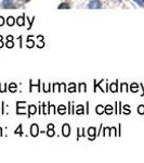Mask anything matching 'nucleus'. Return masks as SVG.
I'll list each match as a JSON object with an SVG mask.
<instances>
[{
  "mask_svg": "<svg viewBox=\"0 0 144 163\" xmlns=\"http://www.w3.org/2000/svg\"><path fill=\"white\" fill-rule=\"evenodd\" d=\"M48 128H54V125L53 124H49V125H48Z\"/></svg>",
  "mask_w": 144,
  "mask_h": 163,
  "instance_id": "c85d7f7f",
  "label": "nucleus"
},
{
  "mask_svg": "<svg viewBox=\"0 0 144 163\" xmlns=\"http://www.w3.org/2000/svg\"><path fill=\"white\" fill-rule=\"evenodd\" d=\"M31 37H33V36H28V39H27V47L28 48H31L35 46V43L31 41Z\"/></svg>",
  "mask_w": 144,
  "mask_h": 163,
  "instance_id": "9b49d317",
  "label": "nucleus"
},
{
  "mask_svg": "<svg viewBox=\"0 0 144 163\" xmlns=\"http://www.w3.org/2000/svg\"><path fill=\"white\" fill-rule=\"evenodd\" d=\"M4 24V19H3L2 16H0V26H2Z\"/></svg>",
  "mask_w": 144,
  "mask_h": 163,
  "instance_id": "393cba45",
  "label": "nucleus"
},
{
  "mask_svg": "<svg viewBox=\"0 0 144 163\" xmlns=\"http://www.w3.org/2000/svg\"><path fill=\"white\" fill-rule=\"evenodd\" d=\"M88 8L89 9H100V8H102V2H101L100 0H92L88 4Z\"/></svg>",
  "mask_w": 144,
  "mask_h": 163,
  "instance_id": "f257e3e1",
  "label": "nucleus"
},
{
  "mask_svg": "<svg viewBox=\"0 0 144 163\" xmlns=\"http://www.w3.org/2000/svg\"><path fill=\"white\" fill-rule=\"evenodd\" d=\"M68 8H69L68 2H63L59 6V9H68Z\"/></svg>",
  "mask_w": 144,
  "mask_h": 163,
  "instance_id": "f8f14e48",
  "label": "nucleus"
},
{
  "mask_svg": "<svg viewBox=\"0 0 144 163\" xmlns=\"http://www.w3.org/2000/svg\"><path fill=\"white\" fill-rule=\"evenodd\" d=\"M7 39H8V40H12V39H13V36H11V35H9V36L7 37Z\"/></svg>",
  "mask_w": 144,
  "mask_h": 163,
  "instance_id": "cd10ccee",
  "label": "nucleus"
},
{
  "mask_svg": "<svg viewBox=\"0 0 144 163\" xmlns=\"http://www.w3.org/2000/svg\"><path fill=\"white\" fill-rule=\"evenodd\" d=\"M1 38H2V37H1V36H0V40H1Z\"/></svg>",
  "mask_w": 144,
  "mask_h": 163,
  "instance_id": "2f4dec72",
  "label": "nucleus"
},
{
  "mask_svg": "<svg viewBox=\"0 0 144 163\" xmlns=\"http://www.w3.org/2000/svg\"><path fill=\"white\" fill-rule=\"evenodd\" d=\"M105 112H106L107 114H111V113L113 112V107H112V106H106V107H105Z\"/></svg>",
  "mask_w": 144,
  "mask_h": 163,
  "instance_id": "f3484780",
  "label": "nucleus"
},
{
  "mask_svg": "<svg viewBox=\"0 0 144 163\" xmlns=\"http://www.w3.org/2000/svg\"><path fill=\"white\" fill-rule=\"evenodd\" d=\"M111 91H113V93L117 91V82H116V83H114V84L111 85Z\"/></svg>",
  "mask_w": 144,
  "mask_h": 163,
  "instance_id": "6ab92c4d",
  "label": "nucleus"
},
{
  "mask_svg": "<svg viewBox=\"0 0 144 163\" xmlns=\"http://www.w3.org/2000/svg\"><path fill=\"white\" fill-rule=\"evenodd\" d=\"M131 90L132 91H137V90H138V89H137V85H135V84L132 85V86H131Z\"/></svg>",
  "mask_w": 144,
  "mask_h": 163,
  "instance_id": "a878e982",
  "label": "nucleus"
},
{
  "mask_svg": "<svg viewBox=\"0 0 144 163\" xmlns=\"http://www.w3.org/2000/svg\"><path fill=\"white\" fill-rule=\"evenodd\" d=\"M15 134H17V135H23V132H22V125H21V124H20L19 125V127H17V128L15 129Z\"/></svg>",
  "mask_w": 144,
  "mask_h": 163,
  "instance_id": "dca6fc26",
  "label": "nucleus"
},
{
  "mask_svg": "<svg viewBox=\"0 0 144 163\" xmlns=\"http://www.w3.org/2000/svg\"><path fill=\"white\" fill-rule=\"evenodd\" d=\"M16 23H17V25L19 26H23L25 24V20H24V16H19L17 19H16Z\"/></svg>",
  "mask_w": 144,
  "mask_h": 163,
  "instance_id": "423d86ee",
  "label": "nucleus"
},
{
  "mask_svg": "<svg viewBox=\"0 0 144 163\" xmlns=\"http://www.w3.org/2000/svg\"><path fill=\"white\" fill-rule=\"evenodd\" d=\"M7 23H8V25L9 26H13L14 25V23H15V20H14L13 16H9L8 20H7Z\"/></svg>",
  "mask_w": 144,
  "mask_h": 163,
  "instance_id": "0eeeda50",
  "label": "nucleus"
},
{
  "mask_svg": "<svg viewBox=\"0 0 144 163\" xmlns=\"http://www.w3.org/2000/svg\"><path fill=\"white\" fill-rule=\"evenodd\" d=\"M2 46H3V45H2V43H0V48L2 47Z\"/></svg>",
  "mask_w": 144,
  "mask_h": 163,
  "instance_id": "c756f323",
  "label": "nucleus"
},
{
  "mask_svg": "<svg viewBox=\"0 0 144 163\" xmlns=\"http://www.w3.org/2000/svg\"><path fill=\"white\" fill-rule=\"evenodd\" d=\"M87 90V86L85 83H80L79 84V91H86Z\"/></svg>",
  "mask_w": 144,
  "mask_h": 163,
  "instance_id": "ddd939ff",
  "label": "nucleus"
},
{
  "mask_svg": "<svg viewBox=\"0 0 144 163\" xmlns=\"http://www.w3.org/2000/svg\"><path fill=\"white\" fill-rule=\"evenodd\" d=\"M9 90L11 91V93H14V91H16V85L14 84V83H12V84H10V86H9Z\"/></svg>",
  "mask_w": 144,
  "mask_h": 163,
  "instance_id": "2eb2a0df",
  "label": "nucleus"
},
{
  "mask_svg": "<svg viewBox=\"0 0 144 163\" xmlns=\"http://www.w3.org/2000/svg\"><path fill=\"white\" fill-rule=\"evenodd\" d=\"M47 135L50 136V137H53V136H54V131H53V128H49V129H48Z\"/></svg>",
  "mask_w": 144,
  "mask_h": 163,
  "instance_id": "aec40b11",
  "label": "nucleus"
},
{
  "mask_svg": "<svg viewBox=\"0 0 144 163\" xmlns=\"http://www.w3.org/2000/svg\"><path fill=\"white\" fill-rule=\"evenodd\" d=\"M76 113H77V114H82V113H84V107H82V106H78L77 110H76Z\"/></svg>",
  "mask_w": 144,
  "mask_h": 163,
  "instance_id": "a211bd4d",
  "label": "nucleus"
},
{
  "mask_svg": "<svg viewBox=\"0 0 144 163\" xmlns=\"http://www.w3.org/2000/svg\"><path fill=\"white\" fill-rule=\"evenodd\" d=\"M36 111H37V109H36V107H35L34 104L29 106V112H28L29 115L28 116H31V115H33V114H35V113H36Z\"/></svg>",
  "mask_w": 144,
  "mask_h": 163,
  "instance_id": "6e6552de",
  "label": "nucleus"
},
{
  "mask_svg": "<svg viewBox=\"0 0 144 163\" xmlns=\"http://www.w3.org/2000/svg\"><path fill=\"white\" fill-rule=\"evenodd\" d=\"M39 134V128H38V125L37 124H33L31 126V135L36 137V136Z\"/></svg>",
  "mask_w": 144,
  "mask_h": 163,
  "instance_id": "7ed1b4c3",
  "label": "nucleus"
},
{
  "mask_svg": "<svg viewBox=\"0 0 144 163\" xmlns=\"http://www.w3.org/2000/svg\"><path fill=\"white\" fill-rule=\"evenodd\" d=\"M138 111H139V113L143 114V113H144V107H143V106H140V108L138 109Z\"/></svg>",
  "mask_w": 144,
  "mask_h": 163,
  "instance_id": "5701e85b",
  "label": "nucleus"
},
{
  "mask_svg": "<svg viewBox=\"0 0 144 163\" xmlns=\"http://www.w3.org/2000/svg\"><path fill=\"white\" fill-rule=\"evenodd\" d=\"M68 91H69V93H75V91H76V85L74 84V83H72V84L69 85Z\"/></svg>",
  "mask_w": 144,
  "mask_h": 163,
  "instance_id": "4468645a",
  "label": "nucleus"
},
{
  "mask_svg": "<svg viewBox=\"0 0 144 163\" xmlns=\"http://www.w3.org/2000/svg\"><path fill=\"white\" fill-rule=\"evenodd\" d=\"M95 111H97V114H102L103 112H105V108H103V106L99 104V106L97 107V110H95Z\"/></svg>",
  "mask_w": 144,
  "mask_h": 163,
  "instance_id": "1a4fd4ad",
  "label": "nucleus"
},
{
  "mask_svg": "<svg viewBox=\"0 0 144 163\" xmlns=\"http://www.w3.org/2000/svg\"><path fill=\"white\" fill-rule=\"evenodd\" d=\"M24 1H25V2H27V1H29V0H24Z\"/></svg>",
  "mask_w": 144,
  "mask_h": 163,
  "instance_id": "7c9ffc66",
  "label": "nucleus"
},
{
  "mask_svg": "<svg viewBox=\"0 0 144 163\" xmlns=\"http://www.w3.org/2000/svg\"><path fill=\"white\" fill-rule=\"evenodd\" d=\"M50 113H55V110H54V106H52V104H50Z\"/></svg>",
  "mask_w": 144,
  "mask_h": 163,
  "instance_id": "b1692460",
  "label": "nucleus"
},
{
  "mask_svg": "<svg viewBox=\"0 0 144 163\" xmlns=\"http://www.w3.org/2000/svg\"><path fill=\"white\" fill-rule=\"evenodd\" d=\"M57 112L60 113V114H64V113L66 112V108H65V106H60L59 108H57Z\"/></svg>",
  "mask_w": 144,
  "mask_h": 163,
  "instance_id": "9d476101",
  "label": "nucleus"
},
{
  "mask_svg": "<svg viewBox=\"0 0 144 163\" xmlns=\"http://www.w3.org/2000/svg\"><path fill=\"white\" fill-rule=\"evenodd\" d=\"M13 46H14V44H13V41H12V40H8V41H7L6 47H8V48H12Z\"/></svg>",
  "mask_w": 144,
  "mask_h": 163,
  "instance_id": "412c9836",
  "label": "nucleus"
},
{
  "mask_svg": "<svg viewBox=\"0 0 144 163\" xmlns=\"http://www.w3.org/2000/svg\"><path fill=\"white\" fill-rule=\"evenodd\" d=\"M88 135L90 136V139L95 138V128L94 127H90V128L88 129Z\"/></svg>",
  "mask_w": 144,
  "mask_h": 163,
  "instance_id": "39448f33",
  "label": "nucleus"
},
{
  "mask_svg": "<svg viewBox=\"0 0 144 163\" xmlns=\"http://www.w3.org/2000/svg\"><path fill=\"white\" fill-rule=\"evenodd\" d=\"M78 131H79V135H78V137H80V136L84 135V133H82V132H84V128H79Z\"/></svg>",
  "mask_w": 144,
  "mask_h": 163,
  "instance_id": "bb28decb",
  "label": "nucleus"
},
{
  "mask_svg": "<svg viewBox=\"0 0 144 163\" xmlns=\"http://www.w3.org/2000/svg\"><path fill=\"white\" fill-rule=\"evenodd\" d=\"M135 2L138 3L139 6H141V7H144V0H135Z\"/></svg>",
  "mask_w": 144,
  "mask_h": 163,
  "instance_id": "4be33fe9",
  "label": "nucleus"
},
{
  "mask_svg": "<svg viewBox=\"0 0 144 163\" xmlns=\"http://www.w3.org/2000/svg\"><path fill=\"white\" fill-rule=\"evenodd\" d=\"M62 133H63V136H65V137L71 135V127H69L68 124H64V125H63Z\"/></svg>",
  "mask_w": 144,
  "mask_h": 163,
  "instance_id": "f03ea898",
  "label": "nucleus"
},
{
  "mask_svg": "<svg viewBox=\"0 0 144 163\" xmlns=\"http://www.w3.org/2000/svg\"><path fill=\"white\" fill-rule=\"evenodd\" d=\"M13 1L14 0H3V7L4 8H13Z\"/></svg>",
  "mask_w": 144,
  "mask_h": 163,
  "instance_id": "20e7f679",
  "label": "nucleus"
}]
</instances>
